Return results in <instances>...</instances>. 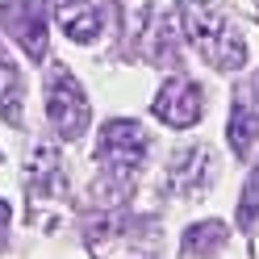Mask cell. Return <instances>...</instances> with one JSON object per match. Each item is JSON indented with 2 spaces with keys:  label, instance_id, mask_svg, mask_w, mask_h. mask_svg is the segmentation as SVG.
I'll use <instances>...</instances> for the list:
<instances>
[{
  "label": "cell",
  "instance_id": "cell-1",
  "mask_svg": "<svg viewBox=\"0 0 259 259\" xmlns=\"http://www.w3.org/2000/svg\"><path fill=\"white\" fill-rule=\"evenodd\" d=\"M184 25H188V42L213 63L218 71H238L247 63V42L242 34L230 25V17L209 5V0H188L184 9Z\"/></svg>",
  "mask_w": 259,
  "mask_h": 259
},
{
  "label": "cell",
  "instance_id": "cell-2",
  "mask_svg": "<svg viewBox=\"0 0 259 259\" xmlns=\"http://www.w3.org/2000/svg\"><path fill=\"white\" fill-rule=\"evenodd\" d=\"M147 159V130L130 117H117L101 130V142H96V163L109 176L113 184H130Z\"/></svg>",
  "mask_w": 259,
  "mask_h": 259
},
{
  "label": "cell",
  "instance_id": "cell-3",
  "mask_svg": "<svg viewBox=\"0 0 259 259\" xmlns=\"http://www.w3.org/2000/svg\"><path fill=\"white\" fill-rule=\"evenodd\" d=\"M46 113H51V125L63 138H79L88 125V96L63 63H55L46 75Z\"/></svg>",
  "mask_w": 259,
  "mask_h": 259
},
{
  "label": "cell",
  "instance_id": "cell-4",
  "mask_svg": "<svg viewBox=\"0 0 259 259\" xmlns=\"http://www.w3.org/2000/svg\"><path fill=\"white\" fill-rule=\"evenodd\" d=\"M0 21L13 34V42L25 46L29 59L46 55V0H13L0 9Z\"/></svg>",
  "mask_w": 259,
  "mask_h": 259
},
{
  "label": "cell",
  "instance_id": "cell-5",
  "mask_svg": "<svg viewBox=\"0 0 259 259\" xmlns=\"http://www.w3.org/2000/svg\"><path fill=\"white\" fill-rule=\"evenodd\" d=\"M201 113H205V92H201V84H192L184 75H171L155 96V117H163L176 130L201 121Z\"/></svg>",
  "mask_w": 259,
  "mask_h": 259
},
{
  "label": "cell",
  "instance_id": "cell-6",
  "mask_svg": "<svg viewBox=\"0 0 259 259\" xmlns=\"http://www.w3.org/2000/svg\"><path fill=\"white\" fill-rule=\"evenodd\" d=\"M55 17H59V29L79 46H88L105 34V5L101 0H55Z\"/></svg>",
  "mask_w": 259,
  "mask_h": 259
},
{
  "label": "cell",
  "instance_id": "cell-7",
  "mask_svg": "<svg viewBox=\"0 0 259 259\" xmlns=\"http://www.w3.org/2000/svg\"><path fill=\"white\" fill-rule=\"evenodd\" d=\"M259 84H247L234 92V109H230V147L234 155H247L251 142L259 138V101H255Z\"/></svg>",
  "mask_w": 259,
  "mask_h": 259
},
{
  "label": "cell",
  "instance_id": "cell-8",
  "mask_svg": "<svg viewBox=\"0 0 259 259\" xmlns=\"http://www.w3.org/2000/svg\"><path fill=\"white\" fill-rule=\"evenodd\" d=\"M21 109H25V75L0 46V117L9 125H21Z\"/></svg>",
  "mask_w": 259,
  "mask_h": 259
},
{
  "label": "cell",
  "instance_id": "cell-9",
  "mask_svg": "<svg viewBox=\"0 0 259 259\" xmlns=\"http://www.w3.org/2000/svg\"><path fill=\"white\" fill-rule=\"evenodd\" d=\"M205 180H209V151H205V147H192V151H184L180 159H176L171 188L180 192V197H197Z\"/></svg>",
  "mask_w": 259,
  "mask_h": 259
},
{
  "label": "cell",
  "instance_id": "cell-10",
  "mask_svg": "<svg viewBox=\"0 0 259 259\" xmlns=\"http://www.w3.org/2000/svg\"><path fill=\"white\" fill-rule=\"evenodd\" d=\"M29 188L42 192V197H55V192H63V163H59V151L51 147H38L34 151V163H29Z\"/></svg>",
  "mask_w": 259,
  "mask_h": 259
},
{
  "label": "cell",
  "instance_id": "cell-11",
  "mask_svg": "<svg viewBox=\"0 0 259 259\" xmlns=\"http://www.w3.org/2000/svg\"><path fill=\"white\" fill-rule=\"evenodd\" d=\"M222 242H226V226L222 222H201V226H192L184 234L180 255L184 259H209L213 251H222Z\"/></svg>",
  "mask_w": 259,
  "mask_h": 259
},
{
  "label": "cell",
  "instance_id": "cell-12",
  "mask_svg": "<svg viewBox=\"0 0 259 259\" xmlns=\"http://www.w3.org/2000/svg\"><path fill=\"white\" fill-rule=\"evenodd\" d=\"M255 218H259V167L251 171L247 188H242V201H238V222H242V230H251Z\"/></svg>",
  "mask_w": 259,
  "mask_h": 259
},
{
  "label": "cell",
  "instance_id": "cell-13",
  "mask_svg": "<svg viewBox=\"0 0 259 259\" xmlns=\"http://www.w3.org/2000/svg\"><path fill=\"white\" fill-rule=\"evenodd\" d=\"M5 230H9V205L0 201V242H5Z\"/></svg>",
  "mask_w": 259,
  "mask_h": 259
}]
</instances>
